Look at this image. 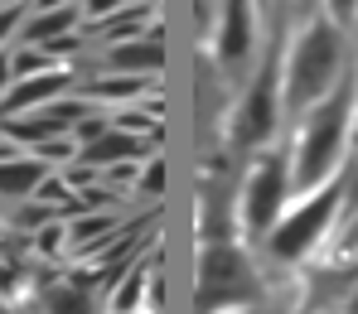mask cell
Masks as SVG:
<instances>
[{
	"instance_id": "27",
	"label": "cell",
	"mask_w": 358,
	"mask_h": 314,
	"mask_svg": "<svg viewBox=\"0 0 358 314\" xmlns=\"http://www.w3.org/2000/svg\"><path fill=\"white\" fill-rule=\"evenodd\" d=\"M39 10H59V5H73V0H34Z\"/></svg>"
},
{
	"instance_id": "31",
	"label": "cell",
	"mask_w": 358,
	"mask_h": 314,
	"mask_svg": "<svg viewBox=\"0 0 358 314\" xmlns=\"http://www.w3.org/2000/svg\"><path fill=\"white\" fill-rule=\"evenodd\" d=\"M257 5H266V0H257Z\"/></svg>"
},
{
	"instance_id": "11",
	"label": "cell",
	"mask_w": 358,
	"mask_h": 314,
	"mask_svg": "<svg viewBox=\"0 0 358 314\" xmlns=\"http://www.w3.org/2000/svg\"><path fill=\"white\" fill-rule=\"evenodd\" d=\"M83 20V5H59V10H39L34 20H24L20 29V44H49V39H63L73 34Z\"/></svg>"
},
{
	"instance_id": "5",
	"label": "cell",
	"mask_w": 358,
	"mask_h": 314,
	"mask_svg": "<svg viewBox=\"0 0 358 314\" xmlns=\"http://www.w3.org/2000/svg\"><path fill=\"white\" fill-rule=\"evenodd\" d=\"M344 193H349V174H339V179H329V184L315 188V198H305L291 218H281V223L271 227V237H266L271 256H281V261L305 256V251L320 242V232H324V223L334 218V208H339Z\"/></svg>"
},
{
	"instance_id": "30",
	"label": "cell",
	"mask_w": 358,
	"mask_h": 314,
	"mask_svg": "<svg viewBox=\"0 0 358 314\" xmlns=\"http://www.w3.org/2000/svg\"><path fill=\"white\" fill-rule=\"evenodd\" d=\"M242 314H257V310H242Z\"/></svg>"
},
{
	"instance_id": "23",
	"label": "cell",
	"mask_w": 358,
	"mask_h": 314,
	"mask_svg": "<svg viewBox=\"0 0 358 314\" xmlns=\"http://www.w3.org/2000/svg\"><path fill=\"white\" fill-rule=\"evenodd\" d=\"M324 15H329L339 29H354L358 24V0H324Z\"/></svg>"
},
{
	"instance_id": "26",
	"label": "cell",
	"mask_w": 358,
	"mask_h": 314,
	"mask_svg": "<svg viewBox=\"0 0 358 314\" xmlns=\"http://www.w3.org/2000/svg\"><path fill=\"white\" fill-rule=\"evenodd\" d=\"M194 10H199V24H203V29H213V15H218V0H194Z\"/></svg>"
},
{
	"instance_id": "24",
	"label": "cell",
	"mask_w": 358,
	"mask_h": 314,
	"mask_svg": "<svg viewBox=\"0 0 358 314\" xmlns=\"http://www.w3.org/2000/svg\"><path fill=\"white\" fill-rule=\"evenodd\" d=\"M126 5H136V0H83V20H92V24H102L107 15H117Z\"/></svg>"
},
{
	"instance_id": "19",
	"label": "cell",
	"mask_w": 358,
	"mask_h": 314,
	"mask_svg": "<svg viewBox=\"0 0 358 314\" xmlns=\"http://www.w3.org/2000/svg\"><path fill=\"white\" fill-rule=\"evenodd\" d=\"M107 130H112L107 112H97V107H92L87 117H78V126H73V140H78V145H92V140H97V135H107Z\"/></svg>"
},
{
	"instance_id": "6",
	"label": "cell",
	"mask_w": 358,
	"mask_h": 314,
	"mask_svg": "<svg viewBox=\"0 0 358 314\" xmlns=\"http://www.w3.org/2000/svg\"><path fill=\"white\" fill-rule=\"evenodd\" d=\"M97 102H87V97H78V92H68V97H54V102H44V107H34V112H15V117H0V135L5 140H15L20 150L29 145H39V140H54V135H73V126L78 117H87Z\"/></svg>"
},
{
	"instance_id": "20",
	"label": "cell",
	"mask_w": 358,
	"mask_h": 314,
	"mask_svg": "<svg viewBox=\"0 0 358 314\" xmlns=\"http://www.w3.org/2000/svg\"><path fill=\"white\" fill-rule=\"evenodd\" d=\"M24 29V0H5L0 5V49H5V39H15Z\"/></svg>"
},
{
	"instance_id": "29",
	"label": "cell",
	"mask_w": 358,
	"mask_h": 314,
	"mask_svg": "<svg viewBox=\"0 0 358 314\" xmlns=\"http://www.w3.org/2000/svg\"><path fill=\"white\" fill-rule=\"evenodd\" d=\"M349 247H358V223H354V232H349Z\"/></svg>"
},
{
	"instance_id": "4",
	"label": "cell",
	"mask_w": 358,
	"mask_h": 314,
	"mask_svg": "<svg viewBox=\"0 0 358 314\" xmlns=\"http://www.w3.org/2000/svg\"><path fill=\"white\" fill-rule=\"evenodd\" d=\"M286 193H291V155L266 150L252 165L247 184H242V227H247V237H271V227L281 223Z\"/></svg>"
},
{
	"instance_id": "1",
	"label": "cell",
	"mask_w": 358,
	"mask_h": 314,
	"mask_svg": "<svg viewBox=\"0 0 358 314\" xmlns=\"http://www.w3.org/2000/svg\"><path fill=\"white\" fill-rule=\"evenodd\" d=\"M358 117V68H349L329 97H320L300 117L296 155H291V193H315L320 184L334 179V165L344 160L349 130Z\"/></svg>"
},
{
	"instance_id": "22",
	"label": "cell",
	"mask_w": 358,
	"mask_h": 314,
	"mask_svg": "<svg viewBox=\"0 0 358 314\" xmlns=\"http://www.w3.org/2000/svg\"><path fill=\"white\" fill-rule=\"evenodd\" d=\"M63 242H68V227H63V218H59V223H44V227H39V237H34V247L44 251V256H59Z\"/></svg>"
},
{
	"instance_id": "21",
	"label": "cell",
	"mask_w": 358,
	"mask_h": 314,
	"mask_svg": "<svg viewBox=\"0 0 358 314\" xmlns=\"http://www.w3.org/2000/svg\"><path fill=\"white\" fill-rule=\"evenodd\" d=\"M160 188H165V160H160V155H150L145 174L136 179V193H145V198H160Z\"/></svg>"
},
{
	"instance_id": "2",
	"label": "cell",
	"mask_w": 358,
	"mask_h": 314,
	"mask_svg": "<svg viewBox=\"0 0 358 314\" xmlns=\"http://www.w3.org/2000/svg\"><path fill=\"white\" fill-rule=\"evenodd\" d=\"M344 34L349 29H339L329 15H310L300 24L296 44H291V59L281 68V107L291 117H305L349 73V63H344Z\"/></svg>"
},
{
	"instance_id": "13",
	"label": "cell",
	"mask_w": 358,
	"mask_h": 314,
	"mask_svg": "<svg viewBox=\"0 0 358 314\" xmlns=\"http://www.w3.org/2000/svg\"><path fill=\"white\" fill-rule=\"evenodd\" d=\"M145 87H155V77H131V73H112V77H92L83 87L87 102H136Z\"/></svg>"
},
{
	"instance_id": "25",
	"label": "cell",
	"mask_w": 358,
	"mask_h": 314,
	"mask_svg": "<svg viewBox=\"0 0 358 314\" xmlns=\"http://www.w3.org/2000/svg\"><path fill=\"white\" fill-rule=\"evenodd\" d=\"M15 87V68H10V49H0V97Z\"/></svg>"
},
{
	"instance_id": "18",
	"label": "cell",
	"mask_w": 358,
	"mask_h": 314,
	"mask_svg": "<svg viewBox=\"0 0 358 314\" xmlns=\"http://www.w3.org/2000/svg\"><path fill=\"white\" fill-rule=\"evenodd\" d=\"M59 218H63V208H49V203H39V198H34V203H24V208L15 213V227H24V232H39L44 223H59Z\"/></svg>"
},
{
	"instance_id": "12",
	"label": "cell",
	"mask_w": 358,
	"mask_h": 314,
	"mask_svg": "<svg viewBox=\"0 0 358 314\" xmlns=\"http://www.w3.org/2000/svg\"><path fill=\"white\" fill-rule=\"evenodd\" d=\"M49 170H54V165H44V160H34V155L0 160V198H29Z\"/></svg>"
},
{
	"instance_id": "16",
	"label": "cell",
	"mask_w": 358,
	"mask_h": 314,
	"mask_svg": "<svg viewBox=\"0 0 358 314\" xmlns=\"http://www.w3.org/2000/svg\"><path fill=\"white\" fill-rule=\"evenodd\" d=\"M141 290H145V271L131 261V271L121 276V290L112 295V310H117V314H136V305H141Z\"/></svg>"
},
{
	"instance_id": "7",
	"label": "cell",
	"mask_w": 358,
	"mask_h": 314,
	"mask_svg": "<svg viewBox=\"0 0 358 314\" xmlns=\"http://www.w3.org/2000/svg\"><path fill=\"white\" fill-rule=\"evenodd\" d=\"M276 112H281V68H276V59H266L262 73H257V82L242 97L238 117H233V140H238L242 150L266 145L271 130H276Z\"/></svg>"
},
{
	"instance_id": "15",
	"label": "cell",
	"mask_w": 358,
	"mask_h": 314,
	"mask_svg": "<svg viewBox=\"0 0 358 314\" xmlns=\"http://www.w3.org/2000/svg\"><path fill=\"white\" fill-rule=\"evenodd\" d=\"M10 68H15V82H20V77H34V73L59 68V59H54L49 49H39V44H20V49L10 54Z\"/></svg>"
},
{
	"instance_id": "17",
	"label": "cell",
	"mask_w": 358,
	"mask_h": 314,
	"mask_svg": "<svg viewBox=\"0 0 358 314\" xmlns=\"http://www.w3.org/2000/svg\"><path fill=\"white\" fill-rule=\"evenodd\" d=\"M29 155L44 160V165H68V160H78V140L73 135H54V140H39Z\"/></svg>"
},
{
	"instance_id": "28",
	"label": "cell",
	"mask_w": 358,
	"mask_h": 314,
	"mask_svg": "<svg viewBox=\"0 0 358 314\" xmlns=\"http://www.w3.org/2000/svg\"><path fill=\"white\" fill-rule=\"evenodd\" d=\"M296 5H300V10H315V5H320V0H296Z\"/></svg>"
},
{
	"instance_id": "9",
	"label": "cell",
	"mask_w": 358,
	"mask_h": 314,
	"mask_svg": "<svg viewBox=\"0 0 358 314\" xmlns=\"http://www.w3.org/2000/svg\"><path fill=\"white\" fill-rule=\"evenodd\" d=\"M73 68H49V73H34V77H20L5 97H0V117H15V112H34V107H44V102H54V97H68L73 92Z\"/></svg>"
},
{
	"instance_id": "14",
	"label": "cell",
	"mask_w": 358,
	"mask_h": 314,
	"mask_svg": "<svg viewBox=\"0 0 358 314\" xmlns=\"http://www.w3.org/2000/svg\"><path fill=\"white\" fill-rule=\"evenodd\" d=\"M44 310L49 314H92L97 310V300H92V290H83V285H54V290H44Z\"/></svg>"
},
{
	"instance_id": "3",
	"label": "cell",
	"mask_w": 358,
	"mask_h": 314,
	"mask_svg": "<svg viewBox=\"0 0 358 314\" xmlns=\"http://www.w3.org/2000/svg\"><path fill=\"white\" fill-rule=\"evenodd\" d=\"M228 305H257V276L238 247L218 242L199 256V314L228 310Z\"/></svg>"
},
{
	"instance_id": "10",
	"label": "cell",
	"mask_w": 358,
	"mask_h": 314,
	"mask_svg": "<svg viewBox=\"0 0 358 314\" xmlns=\"http://www.w3.org/2000/svg\"><path fill=\"white\" fill-rule=\"evenodd\" d=\"M102 63L112 73H131V77H160L165 68V44H160V29H145L136 39H121V44H107Z\"/></svg>"
},
{
	"instance_id": "8",
	"label": "cell",
	"mask_w": 358,
	"mask_h": 314,
	"mask_svg": "<svg viewBox=\"0 0 358 314\" xmlns=\"http://www.w3.org/2000/svg\"><path fill=\"white\" fill-rule=\"evenodd\" d=\"M213 49H218V68L228 77L247 73V63L257 54V0H218Z\"/></svg>"
}]
</instances>
